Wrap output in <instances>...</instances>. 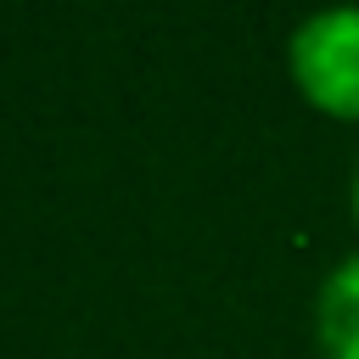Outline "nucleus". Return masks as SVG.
I'll list each match as a JSON object with an SVG mask.
<instances>
[{"label": "nucleus", "instance_id": "1", "mask_svg": "<svg viewBox=\"0 0 359 359\" xmlns=\"http://www.w3.org/2000/svg\"><path fill=\"white\" fill-rule=\"evenodd\" d=\"M286 67L314 112L359 123V6H325L303 17L286 39Z\"/></svg>", "mask_w": 359, "mask_h": 359}, {"label": "nucleus", "instance_id": "2", "mask_svg": "<svg viewBox=\"0 0 359 359\" xmlns=\"http://www.w3.org/2000/svg\"><path fill=\"white\" fill-rule=\"evenodd\" d=\"M314 337L325 359H359V252L342 258L314 292Z\"/></svg>", "mask_w": 359, "mask_h": 359}, {"label": "nucleus", "instance_id": "3", "mask_svg": "<svg viewBox=\"0 0 359 359\" xmlns=\"http://www.w3.org/2000/svg\"><path fill=\"white\" fill-rule=\"evenodd\" d=\"M348 202H353V224H359V157H353V191H348Z\"/></svg>", "mask_w": 359, "mask_h": 359}]
</instances>
